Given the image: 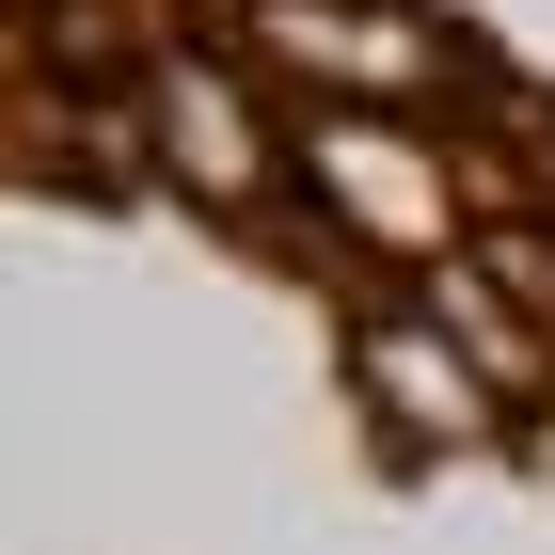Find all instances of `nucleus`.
<instances>
[{"mask_svg":"<svg viewBox=\"0 0 555 555\" xmlns=\"http://www.w3.org/2000/svg\"><path fill=\"white\" fill-rule=\"evenodd\" d=\"M476 334H444V318H365V382H382L397 428H476Z\"/></svg>","mask_w":555,"mask_h":555,"instance_id":"obj_1","label":"nucleus"},{"mask_svg":"<svg viewBox=\"0 0 555 555\" xmlns=\"http://www.w3.org/2000/svg\"><path fill=\"white\" fill-rule=\"evenodd\" d=\"M286 64H318V80H382V95H413L428 80V33H397V16H334V0H270L255 16Z\"/></svg>","mask_w":555,"mask_h":555,"instance_id":"obj_2","label":"nucleus"},{"mask_svg":"<svg viewBox=\"0 0 555 555\" xmlns=\"http://www.w3.org/2000/svg\"><path fill=\"white\" fill-rule=\"evenodd\" d=\"M301 159H318V191H334V207L382 222V238H428V159H397L382 128H318Z\"/></svg>","mask_w":555,"mask_h":555,"instance_id":"obj_3","label":"nucleus"},{"mask_svg":"<svg viewBox=\"0 0 555 555\" xmlns=\"http://www.w3.org/2000/svg\"><path fill=\"white\" fill-rule=\"evenodd\" d=\"M159 112H175V159L207 175L222 207H255V191H270V143H255V112H238L222 80H159Z\"/></svg>","mask_w":555,"mask_h":555,"instance_id":"obj_4","label":"nucleus"}]
</instances>
